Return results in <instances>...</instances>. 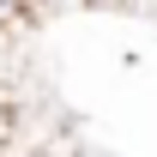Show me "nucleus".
Returning a JSON list of instances; mask_svg holds the SVG:
<instances>
[{
	"label": "nucleus",
	"instance_id": "1",
	"mask_svg": "<svg viewBox=\"0 0 157 157\" xmlns=\"http://www.w3.org/2000/svg\"><path fill=\"white\" fill-rule=\"evenodd\" d=\"M67 6H91V0H18V12H30V18H48V12H67Z\"/></svg>",
	"mask_w": 157,
	"mask_h": 157
},
{
	"label": "nucleus",
	"instance_id": "2",
	"mask_svg": "<svg viewBox=\"0 0 157 157\" xmlns=\"http://www.w3.org/2000/svg\"><path fill=\"white\" fill-rule=\"evenodd\" d=\"M18 18V0H0V24H12Z\"/></svg>",
	"mask_w": 157,
	"mask_h": 157
},
{
	"label": "nucleus",
	"instance_id": "3",
	"mask_svg": "<svg viewBox=\"0 0 157 157\" xmlns=\"http://www.w3.org/2000/svg\"><path fill=\"white\" fill-rule=\"evenodd\" d=\"M12 157H60L55 145H42V151H12Z\"/></svg>",
	"mask_w": 157,
	"mask_h": 157
}]
</instances>
